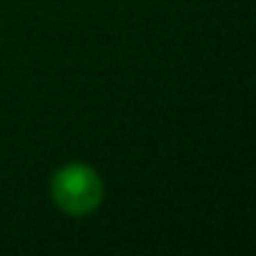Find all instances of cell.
<instances>
[{
	"label": "cell",
	"instance_id": "1",
	"mask_svg": "<svg viewBox=\"0 0 256 256\" xmlns=\"http://www.w3.org/2000/svg\"><path fill=\"white\" fill-rule=\"evenodd\" d=\"M56 201L70 214L90 211L100 198V184L96 174L86 166H68L53 181Z\"/></svg>",
	"mask_w": 256,
	"mask_h": 256
}]
</instances>
